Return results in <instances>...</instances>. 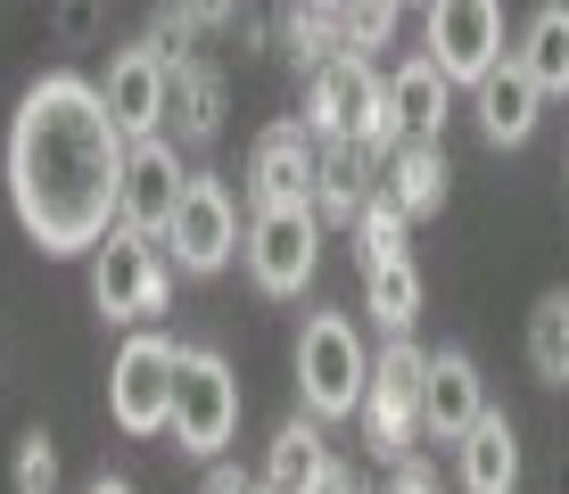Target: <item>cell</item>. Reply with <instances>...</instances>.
Returning a JSON list of instances; mask_svg holds the SVG:
<instances>
[{
    "label": "cell",
    "instance_id": "obj_33",
    "mask_svg": "<svg viewBox=\"0 0 569 494\" xmlns=\"http://www.w3.org/2000/svg\"><path fill=\"white\" fill-rule=\"evenodd\" d=\"M199 494H257V478H248V470H231V462H214Z\"/></svg>",
    "mask_w": 569,
    "mask_h": 494
},
{
    "label": "cell",
    "instance_id": "obj_17",
    "mask_svg": "<svg viewBox=\"0 0 569 494\" xmlns=\"http://www.w3.org/2000/svg\"><path fill=\"white\" fill-rule=\"evenodd\" d=\"M455 470H462V494H512L520 486V437L496 404L470 421V437L455 445Z\"/></svg>",
    "mask_w": 569,
    "mask_h": 494
},
{
    "label": "cell",
    "instance_id": "obj_19",
    "mask_svg": "<svg viewBox=\"0 0 569 494\" xmlns=\"http://www.w3.org/2000/svg\"><path fill=\"white\" fill-rule=\"evenodd\" d=\"M388 99H397V124L405 141H446V115H455V83L438 74V58H405L397 74H388Z\"/></svg>",
    "mask_w": 569,
    "mask_h": 494
},
{
    "label": "cell",
    "instance_id": "obj_28",
    "mask_svg": "<svg viewBox=\"0 0 569 494\" xmlns=\"http://www.w3.org/2000/svg\"><path fill=\"white\" fill-rule=\"evenodd\" d=\"M9 486L17 494H58V445H50V429H26V437H17Z\"/></svg>",
    "mask_w": 569,
    "mask_h": 494
},
{
    "label": "cell",
    "instance_id": "obj_23",
    "mask_svg": "<svg viewBox=\"0 0 569 494\" xmlns=\"http://www.w3.org/2000/svg\"><path fill=\"white\" fill-rule=\"evenodd\" d=\"M363 296H371V322H380L388 339H413V322H421V264H413V255L371 264L363 272Z\"/></svg>",
    "mask_w": 569,
    "mask_h": 494
},
{
    "label": "cell",
    "instance_id": "obj_6",
    "mask_svg": "<svg viewBox=\"0 0 569 494\" xmlns=\"http://www.w3.org/2000/svg\"><path fill=\"white\" fill-rule=\"evenodd\" d=\"M91 305L124 330H149L157 313L173 305V264H166V240H141V231L116 223L100 248H91Z\"/></svg>",
    "mask_w": 569,
    "mask_h": 494
},
{
    "label": "cell",
    "instance_id": "obj_5",
    "mask_svg": "<svg viewBox=\"0 0 569 494\" xmlns=\"http://www.w3.org/2000/svg\"><path fill=\"white\" fill-rule=\"evenodd\" d=\"M421 404H429V354L413 339H388L371 354V380H363V445L371 462H405L421 445Z\"/></svg>",
    "mask_w": 569,
    "mask_h": 494
},
{
    "label": "cell",
    "instance_id": "obj_9",
    "mask_svg": "<svg viewBox=\"0 0 569 494\" xmlns=\"http://www.w3.org/2000/svg\"><path fill=\"white\" fill-rule=\"evenodd\" d=\"M240 198H231L223 173H190L182 206H173L166 223V248H173V272H190V281H214V272L240 255Z\"/></svg>",
    "mask_w": 569,
    "mask_h": 494
},
{
    "label": "cell",
    "instance_id": "obj_13",
    "mask_svg": "<svg viewBox=\"0 0 569 494\" xmlns=\"http://www.w3.org/2000/svg\"><path fill=\"white\" fill-rule=\"evenodd\" d=\"M166 74H173V58H157L149 42H124L108 58L100 99H108L116 124H124V141H157L166 132Z\"/></svg>",
    "mask_w": 569,
    "mask_h": 494
},
{
    "label": "cell",
    "instance_id": "obj_4",
    "mask_svg": "<svg viewBox=\"0 0 569 494\" xmlns=\"http://www.w3.org/2000/svg\"><path fill=\"white\" fill-rule=\"evenodd\" d=\"M173 380H182V339H166L157 322L132 330L108 363V421L124 437H166L173 429Z\"/></svg>",
    "mask_w": 569,
    "mask_h": 494
},
{
    "label": "cell",
    "instance_id": "obj_12",
    "mask_svg": "<svg viewBox=\"0 0 569 494\" xmlns=\"http://www.w3.org/2000/svg\"><path fill=\"white\" fill-rule=\"evenodd\" d=\"M182 190H190V165H182V141H132L124 157V198H116V223L124 231H141V240H166V223H173V206H182Z\"/></svg>",
    "mask_w": 569,
    "mask_h": 494
},
{
    "label": "cell",
    "instance_id": "obj_36",
    "mask_svg": "<svg viewBox=\"0 0 569 494\" xmlns=\"http://www.w3.org/2000/svg\"><path fill=\"white\" fill-rule=\"evenodd\" d=\"M405 9H429V0H405Z\"/></svg>",
    "mask_w": 569,
    "mask_h": 494
},
{
    "label": "cell",
    "instance_id": "obj_14",
    "mask_svg": "<svg viewBox=\"0 0 569 494\" xmlns=\"http://www.w3.org/2000/svg\"><path fill=\"white\" fill-rule=\"evenodd\" d=\"M470 115H479L487 149H520V141H537L545 91L528 83V67H520V58H503V67H487L479 83H470Z\"/></svg>",
    "mask_w": 569,
    "mask_h": 494
},
{
    "label": "cell",
    "instance_id": "obj_20",
    "mask_svg": "<svg viewBox=\"0 0 569 494\" xmlns=\"http://www.w3.org/2000/svg\"><path fill=\"white\" fill-rule=\"evenodd\" d=\"M371 165H380V157L371 149H356V141H322V173H313V214H322V223H356V214L371 206Z\"/></svg>",
    "mask_w": 569,
    "mask_h": 494
},
{
    "label": "cell",
    "instance_id": "obj_11",
    "mask_svg": "<svg viewBox=\"0 0 569 494\" xmlns=\"http://www.w3.org/2000/svg\"><path fill=\"white\" fill-rule=\"evenodd\" d=\"M313 173H322V141H313L306 115L257 132L248 149V206H313Z\"/></svg>",
    "mask_w": 569,
    "mask_h": 494
},
{
    "label": "cell",
    "instance_id": "obj_3",
    "mask_svg": "<svg viewBox=\"0 0 569 494\" xmlns=\"http://www.w3.org/2000/svg\"><path fill=\"white\" fill-rule=\"evenodd\" d=\"M363 380H371V346L356 330V313H306L298 330V395L313 421H356L363 412Z\"/></svg>",
    "mask_w": 569,
    "mask_h": 494
},
{
    "label": "cell",
    "instance_id": "obj_34",
    "mask_svg": "<svg viewBox=\"0 0 569 494\" xmlns=\"http://www.w3.org/2000/svg\"><path fill=\"white\" fill-rule=\"evenodd\" d=\"M83 494H132V478H91Z\"/></svg>",
    "mask_w": 569,
    "mask_h": 494
},
{
    "label": "cell",
    "instance_id": "obj_35",
    "mask_svg": "<svg viewBox=\"0 0 569 494\" xmlns=\"http://www.w3.org/2000/svg\"><path fill=\"white\" fill-rule=\"evenodd\" d=\"M298 9H339V0H298Z\"/></svg>",
    "mask_w": 569,
    "mask_h": 494
},
{
    "label": "cell",
    "instance_id": "obj_29",
    "mask_svg": "<svg viewBox=\"0 0 569 494\" xmlns=\"http://www.w3.org/2000/svg\"><path fill=\"white\" fill-rule=\"evenodd\" d=\"M141 42L157 50V58H190V42H199V26H190L182 9H173V0H157V17H149V33Z\"/></svg>",
    "mask_w": 569,
    "mask_h": 494
},
{
    "label": "cell",
    "instance_id": "obj_32",
    "mask_svg": "<svg viewBox=\"0 0 569 494\" xmlns=\"http://www.w3.org/2000/svg\"><path fill=\"white\" fill-rule=\"evenodd\" d=\"M306 494H363V478H356V470L339 462V453H330V470H322V478H313Z\"/></svg>",
    "mask_w": 569,
    "mask_h": 494
},
{
    "label": "cell",
    "instance_id": "obj_15",
    "mask_svg": "<svg viewBox=\"0 0 569 494\" xmlns=\"http://www.w3.org/2000/svg\"><path fill=\"white\" fill-rule=\"evenodd\" d=\"M487 412V380L462 346H438L429 354V404H421V437L429 445H462L470 421Z\"/></svg>",
    "mask_w": 569,
    "mask_h": 494
},
{
    "label": "cell",
    "instance_id": "obj_10",
    "mask_svg": "<svg viewBox=\"0 0 569 494\" xmlns=\"http://www.w3.org/2000/svg\"><path fill=\"white\" fill-rule=\"evenodd\" d=\"M421 50L438 58V74L455 91H470L487 67L512 58V42H503V0H429L421 9Z\"/></svg>",
    "mask_w": 569,
    "mask_h": 494
},
{
    "label": "cell",
    "instance_id": "obj_18",
    "mask_svg": "<svg viewBox=\"0 0 569 494\" xmlns=\"http://www.w3.org/2000/svg\"><path fill=\"white\" fill-rule=\"evenodd\" d=\"M446 182H455V165H446V141H405V149L380 165V190L397 198L405 223H429V214L446 206Z\"/></svg>",
    "mask_w": 569,
    "mask_h": 494
},
{
    "label": "cell",
    "instance_id": "obj_7",
    "mask_svg": "<svg viewBox=\"0 0 569 494\" xmlns=\"http://www.w3.org/2000/svg\"><path fill=\"white\" fill-rule=\"evenodd\" d=\"M240 437V371L223 346H182V380H173V445L190 462H223Z\"/></svg>",
    "mask_w": 569,
    "mask_h": 494
},
{
    "label": "cell",
    "instance_id": "obj_37",
    "mask_svg": "<svg viewBox=\"0 0 569 494\" xmlns=\"http://www.w3.org/2000/svg\"><path fill=\"white\" fill-rule=\"evenodd\" d=\"M257 494H272V486H264V478H257Z\"/></svg>",
    "mask_w": 569,
    "mask_h": 494
},
{
    "label": "cell",
    "instance_id": "obj_30",
    "mask_svg": "<svg viewBox=\"0 0 569 494\" xmlns=\"http://www.w3.org/2000/svg\"><path fill=\"white\" fill-rule=\"evenodd\" d=\"M380 494H446L438 462H421V453H405V462H388V486Z\"/></svg>",
    "mask_w": 569,
    "mask_h": 494
},
{
    "label": "cell",
    "instance_id": "obj_25",
    "mask_svg": "<svg viewBox=\"0 0 569 494\" xmlns=\"http://www.w3.org/2000/svg\"><path fill=\"white\" fill-rule=\"evenodd\" d=\"M528 371L545 387H569V289H545L528 313Z\"/></svg>",
    "mask_w": 569,
    "mask_h": 494
},
{
    "label": "cell",
    "instance_id": "obj_31",
    "mask_svg": "<svg viewBox=\"0 0 569 494\" xmlns=\"http://www.w3.org/2000/svg\"><path fill=\"white\" fill-rule=\"evenodd\" d=\"M173 9H182L199 33H223V26H240V0H173Z\"/></svg>",
    "mask_w": 569,
    "mask_h": 494
},
{
    "label": "cell",
    "instance_id": "obj_1",
    "mask_svg": "<svg viewBox=\"0 0 569 494\" xmlns=\"http://www.w3.org/2000/svg\"><path fill=\"white\" fill-rule=\"evenodd\" d=\"M124 124L108 115L100 83L42 74L9 115V206L42 255H91L116 231L124 198Z\"/></svg>",
    "mask_w": 569,
    "mask_h": 494
},
{
    "label": "cell",
    "instance_id": "obj_26",
    "mask_svg": "<svg viewBox=\"0 0 569 494\" xmlns=\"http://www.w3.org/2000/svg\"><path fill=\"white\" fill-rule=\"evenodd\" d=\"M405 214H397V198L388 190H371V206L356 214V223H347V240H356V272H371V264H397V255H413L405 248Z\"/></svg>",
    "mask_w": 569,
    "mask_h": 494
},
{
    "label": "cell",
    "instance_id": "obj_21",
    "mask_svg": "<svg viewBox=\"0 0 569 494\" xmlns=\"http://www.w3.org/2000/svg\"><path fill=\"white\" fill-rule=\"evenodd\" d=\"M512 58L528 67V83H537L545 99H569V0H545V9L528 17Z\"/></svg>",
    "mask_w": 569,
    "mask_h": 494
},
{
    "label": "cell",
    "instance_id": "obj_2",
    "mask_svg": "<svg viewBox=\"0 0 569 494\" xmlns=\"http://www.w3.org/2000/svg\"><path fill=\"white\" fill-rule=\"evenodd\" d=\"M306 124L313 141H356L388 165L405 149V124H397V99H388V74H371V58H330L322 74H306Z\"/></svg>",
    "mask_w": 569,
    "mask_h": 494
},
{
    "label": "cell",
    "instance_id": "obj_27",
    "mask_svg": "<svg viewBox=\"0 0 569 494\" xmlns=\"http://www.w3.org/2000/svg\"><path fill=\"white\" fill-rule=\"evenodd\" d=\"M397 26H405V0H339V33L356 58H380L397 42Z\"/></svg>",
    "mask_w": 569,
    "mask_h": 494
},
{
    "label": "cell",
    "instance_id": "obj_24",
    "mask_svg": "<svg viewBox=\"0 0 569 494\" xmlns=\"http://www.w3.org/2000/svg\"><path fill=\"white\" fill-rule=\"evenodd\" d=\"M272 42H281V58H289L298 74H322L330 58H347L339 9H298V0H289V17H281V33H272Z\"/></svg>",
    "mask_w": 569,
    "mask_h": 494
},
{
    "label": "cell",
    "instance_id": "obj_22",
    "mask_svg": "<svg viewBox=\"0 0 569 494\" xmlns=\"http://www.w3.org/2000/svg\"><path fill=\"white\" fill-rule=\"evenodd\" d=\"M322 470H330V445H322V421H313V412L272 429V453H264V486L272 494H306Z\"/></svg>",
    "mask_w": 569,
    "mask_h": 494
},
{
    "label": "cell",
    "instance_id": "obj_16",
    "mask_svg": "<svg viewBox=\"0 0 569 494\" xmlns=\"http://www.w3.org/2000/svg\"><path fill=\"white\" fill-rule=\"evenodd\" d=\"M223 108H231V83L207 67V58H173L166 74V124L182 149H207L214 132H223Z\"/></svg>",
    "mask_w": 569,
    "mask_h": 494
},
{
    "label": "cell",
    "instance_id": "obj_8",
    "mask_svg": "<svg viewBox=\"0 0 569 494\" xmlns=\"http://www.w3.org/2000/svg\"><path fill=\"white\" fill-rule=\"evenodd\" d=\"M240 264L264 296H306L313 264H322V214L313 206H248Z\"/></svg>",
    "mask_w": 569,
    "mask_h": 494
}]
</instances>
